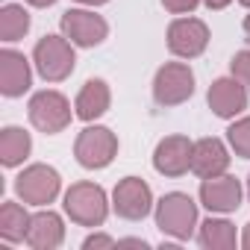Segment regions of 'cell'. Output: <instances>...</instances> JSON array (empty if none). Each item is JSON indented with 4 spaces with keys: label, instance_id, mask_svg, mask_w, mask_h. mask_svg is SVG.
<instances>
[{
    "label": "cell",
    "instance_id": "32",
    "mask_svg": "<svg viewBox=\"0 0 250 250\" xmlns=\"http://www.w3.org/2000/svg\"><path fill=\"white\" fill-rule=\"evenodd\" d=\"M238 3H241V6H247V9H250V0H238Z\"/></svg>",
    "mask_w": 250,
    "mask_h": 250
},
{
    "label": "cell",
    "instance_id": "11",
    "mask_svg": "<svg viewBox=\"0 0 250 250\" xmlns=\"http://www.w3.org/2000/svg\"><path fill=\"white\" fill-rule=\"evenodd\" d=\"M206 103L218 118L232 121L235 115H241L247 109V85L241 80H235V77H221V80H215L209 85Z\"/></svg>",
    "mask_w": 250,
    "mask_h": 250
},
{
    "label": "cell",
    "instance_id": "16",
    "mask_svg": "<svg viewBox=\"0 0 250 250\" xmlns=\"http://www.w3.org/2000/svg\"><path fill=\"white\" fill-rule=\"evenodd\" d=\"M65 241V224L56 212H36L27 229V244L33 250H56Z\"/></svg>",
    "mask_w": 250,
    "mask_h": 250
},
{
    "label": "cell",
    "instance_id": "14",
    "mask_svg": "<svg viewBox=\"0 0 250 250\" xmlns=\"http://www.w3.org/2000/svg\"><path fill=\"white\" fill-rule=\"evenodd\" d=\"M33 85L30 59L21 50L3 47L0 50V94L3 97H21Z\"/></svg>",
    "mask_w": 250,
    "mask_h": 250
},
{
    "label": "cell",
    "instance_id": "4",
    "mask_svg": "<svg viewBox=\"0 0 250 250\" xmlns=\"http://www.w3.org/2000/svg\"><path fill=\"white\" fill-rule=\"evenodd\" d=\"M30 124L44 133V136H56L62 130H68V124H71V103L62 91H53V88H44V91H36L30 97Z\"/></svg>",
    "mask_w": 250,
    "mask_h": 250
},
{
    "label": "cell",
    "instance_id": "3",
    "mask_svg": "<svg viewBox=\"0 0 250 250\" xmlns=\"http://www.w3.org/2000/svg\"><path fill=\"white\" fill-rule=\"evenodd\" d=\"M156 227H159L165 235L177 238V241L191 238V232H194V227H197V203H194L188 194H183V191L165 194V197L156 203Z\"/></svg>",
    "mask_w": 250,
    "mask_h": 250
},
{
    "label": "cell",
    "instance_id": "20",
    "mask_svg": "<svg viewBox=\"0 0 250 250\" xmlns=\"http://www.w3.org/2000/svg\"><path fill=\"white\" fill-rule=\"evenodd\" d=\"M30 221H33V215H27L24 206L6 200L0 206V238L3 241H27Z\"/></svg>",
    "mask_w": 250,
    "mask_h": 250
},
{
    "label": "cell",
    "instance_id": "9",
    "mask_svg": "<svg viewBox=\"0 0 250 250\" xmlns=\"http://www.w3.org/2000/svg\"><path fill=\"white\" fill-rule=\"evenodd\" d=\"M59 27L62 36L77 47H97L109 36V24L103 21V15H94L91 9H68Z\"/></svg>",
    "mask_w": 250,
    "mask_h": 250
},
{
    "label": "cell",
    "instance_id": "13",
    "mask_svg": "<svg viewBox=\"0 0 250 250\" xmlns=\"http://www.w3.org/2000/svg\"><path fill=\"white\" fill-rule=\"evenodd\" d=\"M241 183L229 174H218V177H209L200 183V203L209 209V212H218V215H227V212H235L241 206Z\"/></svg>",
    "mask_w": 250,
    "mask_h": 250
},
{
    "label": "cell",
    "instance_id": "24",
    "mask_svg": "<svg viewBox=\"0 0 250 250\" xmlns=\"http://www.w3.org/2000/svg\"><path fill=\"white\" fill-rule=\"evenodd\" d=\"M203 0H162V6L171 12V15H191Z\"/></svg>",
    "mask_w": 250,
    "mask_h": 250
},
{
    "label": "cell",
    "instance_id": "21",
    "mask_svg": "<svg viewBox=\"0 0 250 250\" xmlns=\"http://www.w3.org/2000/svg\"><path fill=\"white\" fill-rule=\"evenodd\" d=\"M30 33V12L21 3H6L0 9V39L3 42H18Z\"/></svg>",
    "mask_w": 250,
    "mask_h": 250
},
{
    "label": "cell",
    "instance_id": "12",
    "mask_svg": "<svg viewBox=\"0 0 250 250\" xmlns=\"http://www.w3.org/2000/svg\"><path fill=\"white\" fill-rule=\"evenodd\" d=\"M191 150L194 142H188L186 136H165L156 150H153V168L162 177H183L191 171Z\"/></svg>",
    "mask_w": 250,
    "mask_h": 250
},
{
    "label": "cell",
    "instance_id": "2",
    "mask_svg": "<svg viewBox=\"0 0 250 250\" xmlns=\"http://www.w3.org/2000/svg\"><path fill=\"white\" fill-rule=\"evenodd\" d=\"M33 62L47 83H62L74 74V65H77L74 44L65 36H44L33 47Z\"/></svg>",
    "mask_w": 250,
    "mask_h": 250
},
{
    "label": "cell",
    "instance_id": "31",
    "mask_svg": "<svg viewBox=\"0 0 250 250\" xmlns=\"http://www.w3.org/2000/svg\"><path fill=\"white\" fill-rule=\"evenodd\" d=\"M244 36H247V42H250V15L244 18Z\"/></svg>",
    "mask_w": 250,
    "mask_h": 250
},
{
    "label": "cell",
    "instance_id": "1",
    "mask_svg": "<svg viewBox=\"0 0 250 250\" xmlns=\"http://www.w3.org/2000/svg\"><path fill=\"white\" fill-rule=\"evenodd\" d=\"M65 215L80 227H103L109 215V200L97 183H74L65 191Z\"/></svg>",
    "mask_w": 250,
    "mask_h": 250
},
{
    "label": "cell",
    "instance_id": "15",
    "mask_svg": "<svg viewBox=\"0 0 250 250\" xmlns=\"http://www.w3.org/2000/svg\"><path fill=\"white\" fill-rule=\"evenodd\" d=\"M227 168H229V150H227V145H224L221 139L209 136V139L194 142V150H191V171H194L200 180L227 174Z\"/></svg>",
    "mask_w": 250,
    "mask_h": 250
},
{
    "label": "cell",
    "instance_id": "33",
    "mask_svg": "<svg viewBox=\"0 0 250 250\" xmlns=\"http://www.w3.org/2000/svg\"><path fill=\"white\" fill-rule=\"evenodd\" d=\"M247 197H250V177H247Z\"/></svg>",
    "mask_w": 250,
    "mask_h": 250
},
{
    "label": "cell",
    "instance_id": "18",
    "mask_svg": "<svg viewBox=\"0 0 250 250\" xmlns=\"http://www.w3.org/2000/svg\"><path fill=\"white\" fill-rule=\"evenodd\" d=\"M33 150V139L21 127H6L0 133V162L6 168H18Z\"/></svg>",
    "mask_w": 250,
    "mask_h": 250
},
{
    "label": "cell",
    "instance_id": "17",
    "mask_svg": "<svg viewBox=\"0 0 250 250\" xmlns=\"http://www.w3.org/2000/svg\"><path fill=\"white\" fill-rule=\"evenodd\" d=\"M109 103H112V91L103 80H85V85L80 88L77 100H74V109H77V118L80 121H97L100 115L109 112Z\"/></svg>",
    "mask_w": 250,
    "mask_h": 250
},
{
    "label": "cell",
    "instance_id": "5",
    "mask_svg": "<svg viewBox=\"0 0 250 250\" xmlns=\"http://www.w3.org/2000/svg\"><path fill=\"white\" fill-rule=\"evenodd\" d=\"M74 156L83 168L88 171H100L106 165H112V159L118 156V136L109 127H85L77 142H74Z\"/></svg>",
    "mask_w": 250,
    "mask_h": 250
},
{
    "label": "cell",
    "instance_id": "19",
    "mask_svg": "<svg viewBox=\"0 0 250 250\" xmlns=\"http://www.w3.org/2000/svg\"><path fill=\"white\" fill-rule=\"evenodd\" d=\"M197 241L200 247L206 250H232L238 235H235V227L224 218H209L200 224V232H197Z\"/></svg>",
    "mask_w": 250,
    "mask_h": 250
},
{
    "label": "cell",
    "instance_id": "26",
    "mask_svg": "<svg viewBox=\"0 0 250 250\" xmlns=\"http://www.w3.org/2000/svg\"><path fill=\"white\" fill-rule=\"evenodd\" d=\"M203 3H206V9H227L232 0H203Z\"/></svg>",
    "mask_w": 250,
    "mask_h": 250
},
{
    "label": "cell",
    "instance_id": "30",
    "mask_svg": "<svg viewBox=\"0 0 250 250\" xmlns=\"http://www.w3.org/2000/svg\"><path fill=\"white\" fill-rule=\"evenodd\" d=\"M77 3H83V6H103V3H109V0H77Z\"/></svg>",
    "mask_w": 250,
    "mask_h": 250
},
{
    "label": "cell",
    "instance_id": "29",
    "mask_svg": "<svg viewBox=\"0 0 250 250\" xmlns=\"http://www.w3.org/2000/svg\"><path fill=\"white\" fill-rule=\"evenodd\" d=\"M241 247H244V250H250V221H247V227H244V235H241Z\"/></svg>",
    "mask_w": 250,
    "mask_h": 250
},
{
    "label": "cell",
    "instance_id": "27",
    "mask_svg": "<svg viewBox=\"0 0 250 250\" xmlns=\"http://www.w3.org/2000/svg\"><path fill=\"white\" fill-rule=\"evenodd\" d=\"M124 244H130V247H147V241H142V238H121L118 247H124Z\"/></svg>",
    "mask_w": 250,
    "mask_h": 250
},
{
    "label": "cell",
    "instance_id": "25",
    "mask_svg": "<svg viewBox=\"0 0 250 250\" xmlns=\"http://www.w3.org/2000/svg\"><path fill=\"white\" fill-rule=\"evenodd\" d=\"M115 244H118V241H115L112 235H100V232H97V235H88V238L83 241L85 250H94V247H115Z\"/></svg>",
    "mask_w": 250,
    "mask_h": 250
},
{
    "label": "cell",
    "instance_id": "10",
    "mask_svg": "<svg viewBox=\"0 0 250 250\" xmlns=\"http://www.w3.org/2000/svg\"><path fill=\"white\" fill-rule=\"evenodd\" d=\"M209 47V27L200 18H177L168 27V50L180 59H197Z\"/></svg>",
    "mask_w": 250,
    "mask_h": 250
},
{
    "label": "cell",
    "instance_id": "6",
    "mask_svg": "<svg viewBox=\"0 0 250 250\" xmlns=\"http://www.w3.org/2000/svg\"><path fill=\"white\" fill-rule=\"evenodd\" d=\"M15 191L27 206H47L62 191V177L50 165H30L15 177Z\"/></svg>",
    "mask_w": 250,
    "mask_h": 250
},
{
    "label": "cell",
    "instance_id": "28",
    "mask_svg": "<svg viewBox=\"0 0 250 250\" xmlns=\"http://www.w3.org/2000/svg\"><path fill=\"white\" fill-rule=\"evenodd\" d=\"M30 6H36V9H47V6H53L56 0H27Z\"/></svg>",
    "mask_w": 250,
    "mask_h": 250
},
{
    "label": "cell",
    "instance_id": "23",
    "mask_svg": "<svg viewBox=\"0 0 250 250\" xmlns=\"http://www.w3.org/2000/svg\"><path fill=\"white\" fill-rule=\"evenodd\" d=\"M229 71H232V77L241 80V83L247 85V91H250V50H238V53L232 56V62H229Z\"/></svg>",
    "mask_w": 250,
    "mask_h": 250
},
{
    "label": "cell",
    "instance_id": "8",
    "mask_svg": "<svg viewBox=\"0 0 250 250\" xmlns=\"http://www.w3.org/2000/svg\"><path fill=\"white\" fill-rule=\"evenodd\" d=\"M112 209L124 221H142L153 209V191L142 177H124L112 191Z\"/></svg>",
    "mask_w": 250,
    "mask_h": 250
},
{
    "label": "cell",
    "instance_id": "7",
    "mask_svg": "<svg viewBox=\"0 0 250 250\" xmlns=\"http://www.w3.org/2000/svg\"><path fill=\"white\" fill-rule=\"evenodd\" d=\"M194 94V74L186 62H165L153 77V100L159 106H180Z\"/></svg>",
    "mask_w": 250,
    "mask_h": 250
},
{
    "label": "cell",
    "instance_id": "22",
    "mask_svg": "<svg viewBox=\"0 0 250 250\" xmlns=\"http://www.w3.org/2000/svg\"><path fill=\"white\" fill-rule=\"evenodd\" d=\"M227 142H229V147H232L235 156L250 159V115H247V118H238V121L229 124Z\"/></svg>",
    "mask_w": 250,
    "mask_h": 250
}]
</instances>
